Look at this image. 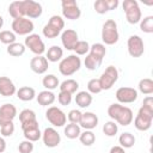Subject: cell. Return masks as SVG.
Listing matches in <instances>:
<instances>
[{"label":"cell","mask_w":153,"mask_h":153,"mask_svg":"<svg viewBox=\"0 0 153 153\" xmlns=\"http://www.w3.org/2000/svg\"><path fill=\"white\" fill-rule=\"evenodd\" d=\"M108 115L112 121H115L116 123H118L123 127L129 126L134 120V114H133L131 109L128 106H124L120 103H114V104L109 105Z\"/></svg>","instance_id":"cell-1"},{"label":"cell","mask_w":153,"mask_h":153,"mask_svg":"<svg viewBox=\"0 0 153 153\" xmlns=\"http://www.w3.org/2000/svg\"><path fill=\"white\" fill-rule=\"evenodd\" d=\"M134 121V127L140 130V131H147L151 126H152V121H153V108H148V106H143L141 105V108L137 111V115L135 116Z\"/></svg>","instance_id":"cell-2"},{"label":"cell","mask_w":153,"mask_h":153,"mask_svg":"<svg viewBox=\"0 0 153 153\" xmlns=\"http://www.w3.org/2000/svg\"><path fill=\"white\" fill-rule=\"evenodd\" d=\"M120 39V33L117 29V23L114 19H108L102 26V41L105 45H112Z\"/></svg>","instance_id":"cell-3"},{"label":"cell","mask_w":153,"mask_h":153,"mask_svg":"<svg viewBox=\"0 0 153 153\" xmlns=\"http://www.w3.org/2000/svg\"><path fill=\"white\" fill-rule=\"evenodd\" d=\"M63 27H65V20L62 19V17L55 14V16H51L48 23L43 26L42 33L45 38H55L61 33Z\"/></svg>","instance_id":"cell-4"},{"label":"cell","mask_w":153,"mask_h":153,"mask_svg":"<svg viewBox=\"0 0 153 153\" xmlns=\"http://www.w3.org/2000/svg\"><path fill=\"white\" fill-rule=\"evenodd\" d=\"M81 67V60L75 54L68 55L67 57H63L59 63V71L65 76H71L74 73H76Z\"/></svg>","instance_id":"cell-5"},{"label":"cell","mask_w":153,"mask_h":153,"mask_svg":"<svg viewBox=\"0 0 153 153\" xmlns=\"http://www.w3.org/2000/svg\"><path fill=\"white\" fill-rule=\"evenodd\" d=\"M127 22L129 24H137L142 19V13L139 7V2L135 0H124L122 4Z\"/></svg>","instance_id":"cell-6"},{"label":"cell","mask_w":153,"mask_h":153,"mask_svg":"<svg viewBox=\"0 0 153 153\" xmlns=\"http://www.w3.org/2000/svg\"><path fill=\"white\" fill-rule=\"evenodd\" d=\"M118 76H120L118 69L115 66H108L105 68V71L102 73L100 78L98 79L99 84H100V87H102V91L110 90L117 82Z\"/></svg>","instance_id":"cell-7"},{"label":"cell","mask_w":153,"mask_h":153,"mask_svg":"<svg viewBox=\"0 0 153 153\" xmlns=\"http://www.w3.org/2000/svg\"><path fill=\"white\" fill-rule=\"evenodd\" d=\"M11 27H12V31L16 33V35H19V36H29L32 33L33 29H35V25L32 23L31 19L29 18H17V19H13L12 24H11Z\"/></svg>","instance_id":"cell-8"},{"label":"cell","mask_w":153,"mask_h":153,"mask_svg":"<svg viewBox=\"0 0 153 153\" xmlns=\"http://www.w3.org/2000/svg\"><path fill=\"white\" fill-rule=\"evenodd\" d=\"M45 117L50 124L54 127H63L67 122V115L57 106H49L45 111Z\"/></svg>","instance_id":"cell-9"},{"label":"cell","mask_w":153,"mask_h":153,"mask_svg":"<svg viewBox=\"0 0 153 153\" xmlns=\"http://www.w3.org/2000/svg\"><path fill=\"white\" fill-rule=\"evenodd\" d=\"M62 16L69 20H76L81 16V10L76 1L74 0H62L61 1Z\"/></svg>","instance_id":"cell-10"},{"label":"cell","mask_w":153,"mask_h":153,"mask_svg":"<svg viewBox=\"0 0 153 153\" xmlns=\"http://www.w3.org/2000/svg\"><path fill=\"white\" fill-rule=\"evenodd\" d=\"M127 48H128V54L131 57H140L145 53V44L139 35L129 36L127 41Z\"/></svg>","instance_id":"cell-11"},{"label":"cell","mask_w":153,"mask_h":153,"mask_svg":"<svg viewBox=\"0 0 153 153\" xmlns=\"http://www.w3.org/2000/svg\"><path fill=\"white\" fill-rule=\"evenodd\" d=\"M24 45H25V48H29L30 51H32L36 56L43 55V53L45 51L44 42L42 41L41 36L37 35V33H31V35L26 36Z\"/></svg>","instance_id":"cell-12"},{"label":"cell","mask_w":153,"mask_h":153,"mask_svg":"<svg viewBox=\"0 0 153 153\" xmlns=\"http://www.w3.org/2000/svg\"><path fill=\"white\" fill-rule=\"evenodd\" d=\"M115 96L120 104H130L137 99L139 93H137V90H135L134 87L122 86L116 91Z\"/></svg>","instance_id":"cell-13"},{"label":"cell","mask_w":153,"mask_h":153,"mask_svg":"<svg viewBox=\"0 0 153 153\" xmlns=\"http://www.w3.org/2000/svg\"><path fill=\"white\" fill-rule=\"evenodd\" d=\"M42 141H43L44 146H47L49 148H54V147H57L60 145L61 136L55 128L48 127L42 133Z\"/></svg>","instance_id":"cell-14"},{"label":"cell","mask_w":153,"mask_h":153,"mask_svg":"<svg viewBox=\"0 0 153 153\" xmlns=\"http://www.w3.org/2000/svg\"><path fill=\"white\" fill-rule=\"evenodd\" d=\"M79 41V36L78 32L73 29H66L62 31L61 33V43L63 45L65 49L67 50H73L74 45L76 44V42Z\"/></svg>","instance_id":"cell-15"},{"label":"cell","mask_w":153,"mask_h":153,"mask_svg":"<svg viewBox=\"0 0 153 153\" xmlns=\"http://www.w3.org/2000/svg\"><path fill=\"white\" fill-rule=\"evenodd\" d=\"M23 5H24L25 17L35 19V18H38L42 16L43 8L39 2H36L33 0H23Z\"/></svg>","instance_id":"cell-16"},{"label":"cell","mask_w":153,"mask_h":153,"mask_svg":"<svg viewBox=\"0 0 153 153\" xmlns=\"http://www.w3.org/2000/svg\"><path fill=\"white\" fill-rule=\"evenodd\" d=\"M17 116V108L13 104L6 103L0 106V127L7 122H12Z\"/></svg>","instance_id":"cell-17"},{"label":"cell","mask_w":153,"mask_h":153,"mask_svg":"<svg viewBox=\"0 0 153 153\" xmlns=\"http://www.w3.org/2000/svg\"><path fill=\"white\" fill-rule=\"evenodd\" d=\"M30 68L36 74H44L49 68V62L43 55H38L31 59L30 61Z\"/></svg>","instance_id":"cell-18"},{"label":"cell","mask_w":153,"mask_h":153,"mask_svg":"<svg viewBox=\"0 0 153 153\" xmlns=\"http://www.w3.org/2000/svg\"><path fill=\"white\" fill-rule=\"evenodd\" d=\"M98 116L91 111H86L82 112L81 115V120L79 122L80 128H84L85 130H92L98 126Z\"/></svg>","instance_id":"cell-19"},{"label":"cell","mask_w":153,"mask_h":153,"mask_svg":"<svg viewBox=\"0 0 153 153\" xmlns=\"http://www.w3.org/2000/svg\"><path fill=\"white\" fill-rule=\"evenodd\" d=\"M17 92L16 85L7 76H0V94L4 97H11Z\"/></svg>","instance_id":"cell-20"},{"label":"cell","mask_w":153,"mask_h":153,"mask_svg":"<svg viewBox=\"0 0 153 153\" xmlns=\"http://www.w3.org/2000/svg\"><path fill=\"white\" fill-rule=\"evenodd\" d=\"M36 99H37V103L41 105V106H48V105H51L56 97L54 94L53 91H48V90H44V91H41L37 96H36Z\"/></svg>","instance_id":"cell-21"},{"label":"cell","mask_w":153,"mask_h":153,"mask_svg":"<svg viewBox=\"0 0 153 153\" xmlns=\"http://www.w3.org/2000/svg\"><path fill=\"white\" fill-rule=\"evenodd\" d=\"M8 13L13 19L17 18H23L25 17V12H24V5H23V0L22 1H12L8 6Z\"/></svg>","instance_id":"cell-22"},{"label":"cell","mask_w":153,"mask_h":153,"mask_svg":"<svg viewBox=\"0 0 153 153\" xmlns=\"http://www.w3.org/2000/svg\"><path fill=\"white\" fill-rule=\"evenodd\" d=\"M92 100H93V97L87 91H80L75 96V104L79 108H82V109L84 108H88L92 104Z\"/></svg>","instance_id":"cell-23"},{"label":"cell","mask_w":153,"mask_h":153,"mask_svg":"<svg viewBox=\"0 0 153 153\" xmlns=\"http://www.w3.org/2000/svg\"><path fill=\"white\" fill-rule=\"evenodd\" d=\"M17 97L18 99L23 100V102H30L33 98H36V91L35 88L30 87V86H23L19 90H17Z\"/></svg>","instance_id":"cell-24"},{"label":"cell","mask_w":153,"mask_h":153,"mask_svg":"<svg viewBox=\"0 0 153 153\" xmlns=\"http://www.w3.org/2000/svg\"><path fill=\"white\" fill-rule=\"evenodd\" d=\"M62 56H63L62 48H60L59 45H51L47 50L45 59L48 60V62H57V61L62 60Z\"/></svg>","instance_id":"cell-25"},{"label":"cell","mask_w":153,"mask_h":153,"mask_svg":"<svg viewBox=\"0 0 153 153\" xmlns=\"http://www.w3.org/2000/svg\"><path fill=\"white\" fill-rule=\"evenodd\" d=\"M81 133V128L79 124H75V123H68L65 126V129H63V134L67 139L69 140H74L76 137H79Z\"/></svg>","instance_id":"cell-26"},{"label":"cell","mask_w":153,"mask_h":153,"mask_svg":"<svg viewBox=\"0 0 153 153\" xmlns=\"http://www.w3.org/2000/svg\"><path fill=\"white\" fill-rule=\"evenodd\" d=\"M42 85H43V87L45 90L53 91V90H55V88H57L60 86V81H59V79H57L56 75H54V74H47L42 79Z\"/></svg>","instance_id":"cell-27"},{"label":"cell","mask_w":153,"mask_h":153,"mask_svg":"<svg viewBox=\"0 0 153 153\" xmlns=\"http://www.w3.org/2000/svg\"><path fill=\"white\" fill-rule=\"evenodd\" d=\"M118 142H120V146L126 149V148H131V147L135 145L136 139H135V136H134L131 133L126 131V133H122V134L120 135Z\"/></svg>","instance_id":"cell-28"},{"label":"cell","mask_w":153,"mask_h":153,"mask_svg":"<svg viewBox=\"0 0 153 153\" xmlns=\"http://www.w3.org/2000/svg\"><path fill=\"white\" fill-rule=\"evenodd\" d=\"M59 87H60V91L67 92V93H69V94H73V93H75V92L78 91V88H79V82H78L76 80H74V79H67V80L62 81Z\"/></svg>","instance_id":"cell-29"},{"label":"cell","mask_w":153,"mask_h":153,"mask_svg":"<svg viewBox=\"0 0 153 153\" xmlns=\"http://www.w3.org/2000/svg\"><path fill=\"white\" fill-rule=\"evenodd\" d=\"M25 49H26V48H25V45H24L23 43L14 42V43L7 45L6 51H7L8 55H11V56H13V57H19V56L24 55Z\"/></svg>","instance_id":"cell-30"},{"label":"cell","mask_w":153,"mask_h":153,"mask_svg":"<svg viewBox=\"0 0 153 153\" xmlns=\"http://www.w3.org/2000/svg\"><path fill=\"white\" fill-rule=\"evenodd\" d=\"M137 88L141 93L143 94H152L153 93V80L149 79V78H145V79H141L139 81V85H137Z\"/></svg>","instance_id":"cell-31"},{"label":"cell","mask_w":153,"mask_h":153,"mask_svg":"<svg viewBox=\"0 0 153 153\" xmlns=\"http://www.w3.org/2000/svg\"><path fill=\"white\" fill-rule=\"evenodd\" d=\"M23 135H24L25 140L31 141V142H36L42 137V133L39 130V127H35V128L23 130Z\"/></svg>","instance_id":"cell-32"},{"label":"cell","mask_w":153,"mask_h":153,"mask_svg":"<svg viewBox=\"0 0 153 153\" xmlns=\"http://www.w3.org/2000/svg\"><path fill=\"white\" fill-rule=\"evenodd\" d=\"M88 53L91 55L96 56L97 59L103 61V59H104V56L106 54V48H105V45L103 43H94V44H92L90 47V51Z\"/></svg>","instance_id":"cell-33"},{"label":"cell","mask_w":153,"mask_h":153,"mask_svg":"<svg viewBox=\"0 0 153 153\" xmlns=\"http://www.w3.org/2000/svg\"><path fill=\"white\" fill-rule=\"evenodd\" d=\"M102 60H99V59H97L96 56H93V55H91L90 53L86 55V57H85V61H84V65H85V67L88 69V71H96V69H98V67L102 65Z\"/></svg>","instance_id":"cell-34"},{"label":"cell","mask_w":153,"mask_h":153,"mask_svg":"<svg viewBox=\"0 0 153 153\" xmlns=\"http://www.w3.org/2000/svg\"><path fill=\"white\" fill-rule=\"evenodd\" d=\"M79 140L84 146H92L96 141V135L92 130H85V131L80 133Z\"/></svg>","instance_id":"cell-35"},{"label":"cell","mask_w":153,"mask_h":153,"mask_svg":"<svg viewBox=\"0 0 153 153\" xmlns=\"http://www.w3.org/2000/svg\"><path fill=\"white\" fill-rule=\"evenodd\" d=\"M140 30L145 33L153 32V16H147L140 20Z\"/></svg>","instance_id":"cell-36"},{"label":"cell","mask_w":153,"mask_h":153,"mask_svg":"<svg viewBox=\"0 0 153 153\" xmlns=\"http://www.w3.org/2000/svg\"><path fill=\"white\" fill-rule=\"evenodd\" d=\"M90 44H88V42L87 41H78L76 42V44L74 45V48H73V50L75 51V55L76 56H79V55H87L88 54V51H90Z\"/></svg>","instance_id":"cell-37"},{"label":"cell","mask_w":153,"mask_h":153,"mask_svg":"<svg viewBox=\"0 0 153 153\" xmlns=\"http://www.w3.org/2000/svg\"><path fill=\"white\" fill-rule=\"evenodd\" d=\"M117 131H118V126H117V123L115 121H108V122L104 123V126H103V133L106 136H109V137L115 136L117 134Z\"/></svg>","instance_id":"cell-38"},{"label":"cell","mask_w":153,"mask_h":153,"mask_svg":"<svg viewBox=\"0 0 153 153\" xmlns=\"http://www.w3.org/2000/svg\"><path fill=\"white\" fill-rule=\"evenodd\" d=\"M17 39V36L13 31H10V30H4V31H0V42L4 43V44H12L14 43Z\"/></svg>","instance_id":"cell-39"},{"label":"cell","mask_w":153,"mask_h":153,"mask_svg":"<svg viewBox=\"0 0 153 153\" xmlns=\"http://www.w3.org/2000/svg\"><path fill=\"white\" fill-rule=\"evenodd\" d=\"M37 120L36 117V112L31 109H24L19 112V121H20V124L22 123H25V122H30V121H35Z\"/></svg>","instance_id":"cell-40"},{"label":"cell","mask_w":153,"mask_h":153,"mask_svg":"<svg viewBox=\"0 0 153 153\" xmlns=\"http://www.w3.org/2000/svg\"><path fill=\"white\" fill-rule=\"evenodd\" d=\"M93 8L98 14H105L110 11L109 8V1L108 0H97L93 4Z\"/></svg>","instance_id":"cell-41"},{"label":"cell","mask_w":153,"mask_h":153,"mask_svg":"<svg viewBox=\"0 0 153 153\" xmlns=\"http://www.w3.org/2000/svg\"><path fill=\"white\" fill-rule=\"evenodd\" d=\"M87 92L91 94H97L99 92H102V87L99 84V80L93 78L87 82Z\"/></svg>","instance_id":"cell-42"},{"label":"cell","mask_w":153,"mask_h":153,"mask_svg":"<svg viewBox=\"0 0 153 153\" xmlns=\"http://www.w3.org/2000/svg\"><path fill=\"white\" fill-rule=\"evenodd\" d=\"M81 115L82 112L80 110H76V109H73L68 112L67 115V118L69 121V123H75V124H79L80 120H81Z\"/></svg>","instance_id":"cell-43"},{"label":"cell","mask_w":153,"mask_h":153,"mask_svg":"<svg viewBox=\"0 0 153 153\" xmlns=\"http://www.w3.org/2000/svg\"><path fill=\"white\" fill-rule=\"evenodd\" d=\"M0 133L2 136H12L14 133V124L13 121L12 122H7L4 126L0 127Z\"/></svg>","instance_id":"cell-44"},{"label":"cell","mask_w":153,"mask_h":153,"mask_svg":"<svg viewBox=\"0 0 153 153\" xmlns=\"http://www.w3.org/2000/svg\"><path fill=\"white\" fill-rule=\"evenodd\" d=\"M32 151H33V142H31V141L24 140L18 146L19 153H32Z\"/></svg>","instance_id":"cell-45"},{"label":"cell","mask_w":153,"mask_h":153,"mask_svg":"<svg viewBox=\"0 0 153 153\" xmlns=\"http://www.w3.org/2000/svg\"><path fill=\"white\" fill-rule=\"evenodd\" d=\"M57 102L61 104V105H69L71 102H72V94L67 93V92H62L60 91L59 94H57Z\"/></svg>","instance_id":"cell-46"},{"label":"cell","mask_w":153,"mask_h":153,"mask_svg":"<svg viewBox=\"0 0 153 153\" xmlns=\"http://www.w3.org/2000/svg\"><path fill=\"white\" fill-rule=\"evenodd\" d=\"M35 127H39L37 120H35V121H30V122H25V123H22V130H26V129L35 128Z\"/></svg>","instance_id":"cell-47"},{"label":"cell","mask_w":153,"mask_h":153,"mask_svg":"<svg viewBox=\"0 0 153 153\" xmlns=\"http://www.w3.org/2000/svg\"><path fill=\"white\" fill-rule=\"evenodd\" d=\"M142 105L143 106H148V108H153V97L152 96H147L143 98V102H142Z\"/></svg>","instance_id":"cell-48"},{"label":"cell","mask_w":153,"mask_h":153,"mask_svg":"<svg viewBox=\"0 0 153 153\" xmlns=\"http://www.w3.org/2000/svg\"><path fill=\"white\" fill-rule=\"evenodd\" d=\"M109 153H126L124 148H122L121 146H112L109 151Z\"/></svg>","instance_id":"cell-49"},{"label":"cell","mask_w":153,"mask_h":153,"mask_svg":"<svg viewBox=\"0 0 153 153\" xmlns=\"http://www.w3.org/2000/svg\"><path fill=\"white\" fill-rule=\"evenodd\" d=\"M6 151V141L2 136H0V153H4Z\"/></svg>","instance_id":"cell-50"},{"label":"cell","mask_w":153,"mask_h":153,"mask_svg":"<svg viewBox=\"0 0 153 153\" xmlns=\"http://www.w3.org/2000/svg\"><path fill=\"white\" fill-rule=\"evenodd\" d=\"M2 26H4V18L2 16H0V29H2Z\"/></svg>","instance_id":"cell-51"}]
</instances>
